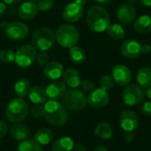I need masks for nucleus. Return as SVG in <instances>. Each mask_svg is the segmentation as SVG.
<instances>
[{
	"label": "nucleus",
	"mask_w": 151,
	"mask_h": 151,
	"mask_svg": "<svg viewBox=\"0 0 151 151\" xmlns=\"http://www.w3.org/2000/svg\"><path fill=\"white\" fill-rule=\"evenodd\" d=\"M86 21L92 31L102 33L106 31L111 25V17L107 10L103 6L93 5L87 12Z\"/></svg>",
	"instance_id": "nucleus-1"
},
{
	"label": "nucleus",
	"mask_w": 151,
	"mask_h": 151,
	"mask_svg": "<svg viewBox=\"0 0 151 151\" xmlns=\"http://www.w3.org/2000/svg\"><path fill=\"white\" fill-rule=\"evenodd\" d=\"M44 118L52 126L62 127L68 119L65 106L58 100H49L44 104Z\"/></svg>",
	"instance_id": "nucleus-2"
},
{
	"label": "nucleus",
	"mask_w": 151,
	"mask_h": 151,
	"mask_svg": "<svg viewBox=\"0 0 151 151\" xmlns=\"http://www.w3.org/2000/svg\"><path fill=\"white\" fill-rule=\"evenodd\" d=\"M56 42V35L52 29L47 27L37 28L32 35V46L39 51H47Z\"/></svg>",
	"instance_id": "nucleus-3"
},
{
	"label": "nucleus",
	"mask_w": 151,
	"mask_h": 151,
	"mask_svg": "<svg viewBox=\"0 0 151 151\" xmlns=\"http://www.w3.org/2000/svg\"><path fill=\"white\" fill-rule=\"evenodd\" d=\"M56 41L63 48L70 49L77 44L80 39V34L76 27L72 24H63L61 25L57 32Z\"/></svg>",
	"instance_id": "nucleus-4"
},
{
	"label": "nucleus",
	"mask_w": 151,
	"mask_h": 151,
	"mask_svg": "<svg viewBox=\"0 0 151 151\" xmlns=\"http://www.w3.org/2000/svg\"><path fill=\"white\" fill-rule=\"evenodd\" d=\"M28 114V105L20 97L12 99L6 106L5 117L12 123H20Z\"/></svg>",
	"instance_id": "nucleus-5"
},
{
	"label": "nucleus",
	"mask_w": 151,
	"mask_h": 151,
	"mask_svg": "<svg viewBox=\"0 0 151 151\" xmlns=\"http://www.w3.org/2000/svg\"><path fill=\"white\" fill-rule=\"evenodd\" d=\"M64 105L72 111H81L85 109L87 104V96L82 90L72 88L65 92L64 96Z\"/></svg>",
	"instance_id": "nucleus-6"
},
{
	"label": "nucleus",
	"mask_w": 151,
	"mask_h": 151,
	"mask_svg": "<svg viewBox=\"0 0 151 151\" xmlns=\"http://www.w3.org/2000/svg\"><path fill=\"white\" fill-rule=\"evenodd\" d=\"M145 97V92L139 85L129 84L122 91L121 98L125 104L128 106H136L141 104Z\"/></svg>",
	"instance_id": "nucleus-7"
},
{
	"label": "nucleus",
	"mask_w": 151,
	"mask_h": 151,
	"mask_svg": "<svg viewBox=\"0 0 151 151\" xmlns=\"http://www.w3.org/2000/svg\"><path fill=\"white\" fill-rule=\"evenodd\" d=\"M36 54V50L32 45H23L15 53V63L21 68H27L33 65Z\"/></svg>",
	"instance_id": "nucleus-8"
},
{
	"label": "nucleus",
	"mask_w": 151,
	"mask_h": 151,
	"mask_svg": "<svg viewBox=\"0 0 151 151\" xmlns=\"http://www.w3.org/2000/svg\"><path fill=\"white\" fill-rule=\"evenodd\" d=\"M4 29L5 36L12 41H20L25 39L29 34V27L21 21H12L6 25Z\"/></svg>",
	"instance_id": "nucleus-9"
},
{
	"label": "nucleus",
	"mask_w": 151,
	"mask_h": 151,
	"mask_svg": "<svg viewBox=\"0 0 151 151\" xmlns=\"http://www.w3.org/2000/svg\"><path fill=\"white\" fill-rule=\"evenodd\" d=\"M110 101V96L108 92L103 88H96L94 89L87 97V104L96 109H100L108 104Z\"/></svg>",
	"instance_id": "nucleus-10"
},
{
	"label": "nucleus",
	"mask_w": 151,
	"mask_h": 151,
	"mask_svg": "<svg viewBox=\"0 0 151 151\" xmlns=\"http://www.w3.org/2000/svg\"><path fill=\"white\" fill-rule=\"evenodd\" d=\"M119 124L124 131L134 132L139 127V118L133 111L126 110L119 115Z\"/></svg>",
	"instance_id": "nucleus-11"
},
{
	"label": "nucleus",
	"mask_w": 151,
	"mask_h": 151,
	"mask_svg": "<svg viewBox=\"0 0 151 151\" xmlns=\"http://www.w3.org/2000/svg\"><path fill=\"white\" fill-rule=\"evenodd\" d=\"M111 77L114 83H117L119 86L126 87L129 85L132 81V73L127 66L124 65H118L113 67Z\"/></svg>",
	"instance_id": "nucleus-12"
},
{
	"label": "nucleus",
	"mask_w": 151,
	"mask_h": 151,
	"mask_svg": "<svg viewBox=\"0 0 151 151\" xmlns=\"http://www.w3.org/2000/svg\"><path fill=\"white\" fill-rule=\"evenodd\" d=\"M120 52L126 58H137L142 53V44L139 41L136 40H127L121 44Z\"/></svg>",
	"instance_id": "nucleus-13"
},
{
	"label": "nucleus",
	"mask_w": 151,
	"mask_h": 151,
	"mask_svg": "<svg viewBox=\"0 0 151 151\" xmlns=\"http://www.w3.org/2000/svg\"><path fill=\"white\" fill-rule=\"evenodd\" d=\"M137 12L135 7L131 4H122L117 10V18L124 25L133 23L136 19Z\"/></svg>",
	"instance_id": "nucleus-14"
},
{
	"label": "nucleus",
	"mask_w": 151,
	"mask_h": 151,
	"mask_svg": "<svg viewBox=\"0 0 151 151\" xmlns=\"http://www.w3.org/2000/svg\"><path fill=\"white\" fill-rule=\"evenodd\" d=\"M82 14H83L82 5L78 4L75 2L67 4L62 12L63 19L69 23L77 22L82 17Z\"/></svg>",
	"instance_id": "nucleus-15"
},
{
	"label": "nucleus",
	"mask_w": 151,
	"mask_h": 151,
	"mask_svg": "<svg viewBox=\"0 0 151 151\" xmlns=\"http://www.w3.org/2000/svg\"><path fill=\"white\" fill-rule=\"evenodd\" d=\"M45 91L47 97H49L50 100H59L64 97L66 92V87L63 81L56 80L47 86Z\"/></svg>",
	"instance_id": "nucleus-16"
},
{
	"label": "nucleus",
	"mask_w": 151,
	"mask_h": 151,
	"mask_svg": "<svg viewBox=\"0 0 151 151\" xmlns=\"http://www.w3.org/2000/svg\"><path fill=\"white\" fill-rule=\"evenodd\" d=\"M38 8L35 2L27 1L22 3L18 8V15L24 20L33 19L37 15Z\"/></svg>",
	"instance_id": "nucleus-17"
},
{
	"label": "nucleus",
	"mask_w": 151,
	"mask_h": 151,
	"mask_svg": "<svg viewBox=\"0 0 151 151\" xmlns=\"http://www.w3.org/2000/svg\"><path fill=\"white\" fill-rule=\"evenodd\" d=\"M64 73V66L60 62L50 61L46 65H44L43 73L45 77L49 80L56 81L59 79Z\"/></svg>",
	"instance_id": "nucleus-18"
},
{
	"label": "nucleus",
	"mask_w": 151,
	"mask_h": 151,
	"mask_svg": "<svg viewBox=\"0 0 151 151\" xmlns=\"http://www.w3.org/2000/svg\"><path fill=\"white\" fill-rule=\"evenodd\" d=\"M64 83L70 87L71 88H76L80 86L81 82V78L80 73L75 68H67L63 73Z\"/></svg>",
	"instance_id": "nucleus-19"
},
{
	"label": "nucleus",
	"mask_w": 151,
	"mask_h": 151,
	"mask_svg": "<svg viewBox=\"0 0 151 151\" xmlns=\"http://www.w3.org/2000/svg\"><path fill=\"white\" fill-rule=\"evenodd\" d=\"M134 29L140 34H149L151 32V16L142 15L134 21Z\"/></svg>",
	"instance_id": "nucleus-20"
},
{
	"label": "nucleus",
	"mask_w": 151,
	"mask_h": 151,
	"mask_svg": "<svg viewBox=\"0 0 151 151\" xmlns=\"http://www.w3.org/2000/svg\"><path fill=\"white\" fill-rule=\"evenodd\" d=\"M10 134L12 138L17 141H25L28 138L30 135V131L28 127H27L23 124L19 123H14L10 130Z\"/></svg>",
	"instance_id": "nucleus-21"
},
{
	"label": "nucleus",
	"mask_w": 151,
	"mask_h": 151,
	"mask_svg": "<svg viewBox=\"0 0 151 151\" xmlns=\"http://www.w3.org/2000/svg\"><path fill=\"white\" fill-rule=\"evenodd\" d=\"M30 101L34 104H44L47 100V94L43 88L40 86H34L30 88L28 93Z\"/></svg>",
	"instance_id": "nucleus-22"
},
{
	"label": "nucleus",
	"mask_w": 151,
	"mask_h": 151,
	"mask_svg": "<svg viewBox=\"0 0 151 151\" xmlns=\"http://www.w3.org/2000/svg\"><path fill=\"white\" fill-rule=\"evenodd\" d=\"M136 81L142 88H148L151 86V69L150 67H142L136 74Z\"/></svg>",
	"instance_id": "nucleus-23"
},
{
	"label": "nucleus",
	"mask_w": 151,
	"mask_h": 151,
	"mask_svg": "<svg viewBox=\"0 0 151 151\" xmlns=\"http://www.w3.org/2000/svg\"><path fill=\"white\" fill-rule=\"evenodd\" d=\"M74 142L68 136L60 137L56 140L51 147V151H72L73 150Z\"/></svg>",
	"instance_id": "nucleus-24"
},
{
	"label": "nucleus",
	"mask_w": 151,
	"mask_h": 151,
	"mask_svg": "<svg viewBox=\"0 0 151 151\" xmlns=\"http://www.w3.org/2000/svg\"><path fill=\"white\" fill-rule=\"evenodd\" d=\"M94 134L96 136L103 140H110L112 137L113 131H112V127L111 124L104 121L97 125V127H96L94 131Z\"/></svg>",
	"instance_id": "nucleus-25"
},
{
	"label": "nucleus",
	"mask_w": 151,
	"mask_h": 151,
	"mask_svg": "<svg viewBox=\"0 0 151 151\" xmlns=\"http://www.w3.org/2000/svg\"><path fill=\"white\" fill-rule=\"evenodd\" d=\"M53 140V133L49 128H41L39 129L34 136V141L38 144L48 145Z\"/></svg>",
	"instance_id": "nucleus-26"
},
{
	"label": "nucleus",
	"mask_w": 151,
	"mask_h": 151,
	"mask_svg": "<svg viewBox=\"0 0 151 151\" xmlns=\"http://www.w3.org/2000/svg\"><path fill=\"white\" fill-rule=\"evenodd\" d=\"M30 88H31L30 82L26 78H21V79L18 80L14 84L15 94L20 98L26 97L28 95Z\"/></svg>",
	"instance_id": "nucleus-27"
},
{
	"label": "nucleus",
	"mask_w": 151,
	"mask_h": 151,
	"mask_svg": "<svg viewBox=\"0 0 151 151\" xmlns=\"http://www.w3.org/2000/svg\"><path fill=\"white\" fill-rule=\"evenodd\" d=\"M69 56L73 62L76 64H81L85 61L86 53L84 50L79 46H73L69 50Z\"/></svg>",
	"instance_id": "nucleus-28"
},
{
	"label": "nucleus",
	"mask_w": 151,
	"mask_h": 151,
	"mask_svg": "<svg viewBox=\"0 0 151 151\" xmlns=\"http://www.w3.org/2000/svg\"><path fill=\"white\" fill-rule=\"evenodd\" d=\"M106 31L111 38L116 39V40H120V39L124 38L125 35H126V31H125L124 27L120 24H117V23L111 24L108 27Z\"/></svg>",
	"instance_id": "nucleus-29"
},
{
	"label": "nucleus",
	"mask_w": 151,
	"mask_h": 151,
	"mask_svg": "<svg viewBox=\"0 0 151 151\" xmlns=\"http://www.w3.org/2000/svg\"><path fill=\"white\" fill-rule=\"evenodd\" d=\"M16 151H43V150L35 141L25 140L19 144Z\"/></svg>",
	"instance_id": "nucleus-30"
},
{
	"label": "nucleus",
	"mask_w": 151,
	"mask_h": 151,
	"mask_svg": "<svg viewBox=\"0 0 151 151\" xmlns=\"http://www.w3.org/2000/svg\"><path fill=\"white\" fill-rule=\"evenodd\" d=\"M0 59L4 64H11L15 61V53L12 50H3L0 52Z\"/></svg>",
	"instance_id": "nucleus-31"
},
{
	"label": "nucleus",
	"mask_w": 151,
	"mask_h": 151,
	"mask_svg": "<svg viewBox=\"0 0 151 151\" xmlns=\"http://www.w3.org/2000/svg\"><path fill=\"white\" fill-rule=\"evenodd\" d=\"M36 5L38 11L48 12L54 7V0H37Z\"/></svg>",
	"instance_id": "nucleus-32"
},
{
	"label": "nucleus",
	"mask_w": 151,
	"mask_h": 151,
	"mask_svg": "<svg viewBox=\"0 0 151 151\" xmlns=\"http://www.w3.org/2000/svg\"><path fill=\"white\" fill-rule=\"evenodd\" d=\"M114 85V81L111 75H104L100 80V87L101 88L108 91L112 88Z\"/></svg>",
	"instance_id": "nucleus-33"
},
{
	"label": "nucleus",
	"mask_w": 151,
	"mask_h": 151,
	"mask_svg": "<svg viewBox=\"0 0 151 151\" xmlns=\"http://www.w3.org/2000/svg\"><path fill=\"white\" fill-rule=\"evenodd\" d=\"M35 59L39 65H46L50 62V56L47 51H39Z\"/></svg>",
	"instance_id": "nucleus-34"
},
{
	"label": "nucleus",
	"mask_w": 151,
	"mask_h": 151,
	"mask_svg": "<svg viewBox=\"0 0 151 151\" xmlns=\"http://www.w3.org/2000/svg\"><path fill=\"white\" fill-rule=\"evenodd\" d=\"M31 114L34 118H42L44 116V106H42V104H35L31 108Z\"/></svg>",
	"instance_id": "nucleus-35"
},
{
	"label": "nucleus",
	"mask_w": 151,
	"mask_h": 151,
	"mask_svg": "<svg viewBox=\"0 0 151 151\" xmlns=\"http://www.w3.org/2000/svg\"><path fill=\"white\" fill-rule=\"evenodd\" d=\"M80 86H81V90L83 92H89L90 93L95 89V84L90 80H83V81H81Z\"/></svg>",
	"instance_id": "nucleus-36"
},
{
	"label": "nucleus",
	"mask_w": 151,
	"mask_h": 151,
	"mask_svg": "<svg viewBox=\"0 0 151 151\" xmlns=\"http://www.w3.org/2000/svg\"><path fill=\"white\" fill-rule=\"evenodd\" d=\"M141 111L142 112L143 115L147 116V117H151V102L150 101H147L145 103H143V104L141 107Z\"/></svg>",
	"instance_id": "nucleus-37"
},
{
	"label": "nucleus",
	"mask_w": 151,
	"mask_h": 151,
	"mask_svg": "<svg viewBox=\"0 0 151 151\" xmlns=\"http://www.w3.org/2000/svg\"><path fill=\"white\" fill-rule=\"evenodd\" d=\"M8 131V125L4 120L0 119V138L4 137Z\"/></svg>",
	"instance_id": "nucleus-38"
},
{
	"label": "nucleus",
	"mask_w": 151,
	"mask_h": 151,
	"mask_svg": "<svg viewBox=\"0 0 151 151\" xmlns=\"http://www.w3.org/2000/svg\"><path fill=\"white\" fill-rule=\"evenodd\" d=\"M135 138V135L134 134V132H126L125 134V141L127 143H131L132 142H134Z\"/></svg>",
	"instance_id": "nucleus-39"
},
{
	"label": "nucleus",
	"mask_w": 151,
	"mask_h": 151,
	"mask_svg": "<svg viewBox=\"0 0 151 151\" xmlns=\"http://www.w3.org/2000/svg\"><path fill=\"white\" fill-rule=\"evenodd\" d=\"M6 12L9 15L12 16L14 15L16 12H18V10L15 7V4H12V5H8V7H6Z\"/></svg>",
	"instance_id": "nucleus-40"
},
{
	"label": "nucleus",
	"mask_w": 151,
	"mask_h": 151,
	"mask_svg": "<svg viewBox=\"0 0 151 151\" xmlns=\"http://www.w3.org/2000/svg\"><path fill=\"white\" fill-rule=\"evenodd\" d=\"M74 151H88L87 147L82 144V143H78V144H74L73 146V150Z\"/></svg>",
	"instance_id": "nucleus-41"
},
{
	"label": "nucleus",
	"mask_w": 151,
	"mask_h": 151,
	"mask_svg": "<svg viewBox=\"0 0 151 151\" xmlns=\"http://www.w3.org/2000/svg\"><path fill=\"white\" fill-rule=\"evenodd\" d=\"M142 53L149 54V53H150L151 51V46L149 43L142 44Z\"/></svg>",
	"instance_id": "nucleus-42"
},
{
	"label": "nucleus",
	"mask_w": 151,
	"mask_h": 151,
	"mask_svg": "<svg viewBox=\"0 0 151 151\" xmlns=\"http://www.w3.org/2000/svg\"><path fill=\"white\" fill-rule=\"evenodd\" d=\"M6 12V4L4 2H0V18Z\"/></svg>",
	"instance_id": "nucleus-43"
},
{
	"label": "nucleus",
	"mask_w": 151,
	"mask_h": 151,
	"mask_svg": "<svg viewBox=\"0 0 151 151\" xmlns=\"http://www.w3.org/2000/svg\"><path fill=\"white\" fill-rule=\"evenodd\" d=\"M21 0H3V2L7 4V5H12V4H16L18 3H19Z\"/></svg>",
	"instance_id": "nucleus-44"
},
{
	"label": "nucleus",
	"mask_w": 151,
	"mask_h": 151,
	"mask_svg": "<svg viewBox=\"0 0 151 151\" xmlns=\"http://www.w3.org/2000/svg\"><path fill=\"white\" fill-rule=\"evenodd\" d=\"M139 1L143 6L148 7V8L151 7V0H139Z\"/></svg>",
	"instance_id": "nucleus-45"
},
{
	"label": "nucleus",
	"mask_w": 151,
	"mask_h": 151,
	"mask_svg": "<svg viewBox=\"0 0 151 151\" xmlns=\"http://www.w3.org/2000/svg\"><path fill=\"white\" fill-rule=\"evenodd\" d=\"M93 151H108V150H107L106 147H104V146H103V145H98V146H96V147L94 149V150Z\"/></svg>",
	"instance_id": "nucleus-46"
},
{
	"label": "nucleus",
	"mask_w": 151,
	"mask_h": 151,
	"mask_svg": "<svg viewBox=\"0 0 151 151\" xmlns=\"http://www.w3.org/2000/svg\"><path fill=\"white\" fill-rule=\"evenodd\" d=\"M145 95L148 96V98H150L151 100V86L149 87L148 88H146V91H145Z\"/></svg>",
	"instance_id": "nucleus-47"
},
{
	"label": "nucleus",
	"mask_w": 151,
	"mask_h": 151,
	"mask_svg": "<svg viewBox=\"0 0 151 151\" xmlns=\"http://www.w3.org/2000/svg\"><path fill=\"white\" fill-rule=\"evenodd\" d=\"M96 3H99V4H107L111 2V0H95Z\"/></svg>",
	"instance_id": "nucleus-48"
},
{
	"label": "nucleus",
	"mask_w": 151,
	"mask_h": 151,
	"mask_svg": "<svg viewBox=\"0 0 151 151\" xmlns=\"http://www.w3.org/2000/svg\"><path fill=\"white\" fill-rule=\"evenodd\" d=\"M87 1H88V0H74V2L77 3V4H80V5H84V4L87 3Z\"/></svg>",
	"instance_id": "nucleus-49"
},
{
	"label": "nucleus",
	"mask_w": 151,
	"mask_h": 151,
	"mask_svg": "<svg viewBox=\"0 0 151 151\" xmlns=\"http://www.w3.org/2000/svg\"><path fill=\"white\" fill-rule=\"evenodd\" d=\"M127 3H128V4H135L138 0H127Z\"/></svg>",
	"instance_id": "nucleus-50"
},
{
	"label": "nucleus",
	"mask_w": 151,
	"mask_h": 151,
	"mask_svg": "<svg viewBox=\"0 0 151 151\" xmlns=\"http://www.w3.org/2000/svg\"><path fill=\"white\" fill-rule=\"evenodd\" d=\"M29 1H32V2H35V1H37V0H29Z\"/></svg>",
	"instance_id": "nucleus-51"
},
{
	"label": "nucleus",
	"mask_w": 151,
	"mask_h": 151,
	"mask_svg": "<svg viewBox=\"0 0 151 151\" xmlns=\"http://www.w3.org/2000/svg\"><path fill=\"white\" fill-rule=\"evenodd\" d=\"M0 60H1V59H0Z\"/></svg>",
	"instance_id": "nucleus-52"
}]
</instances>
